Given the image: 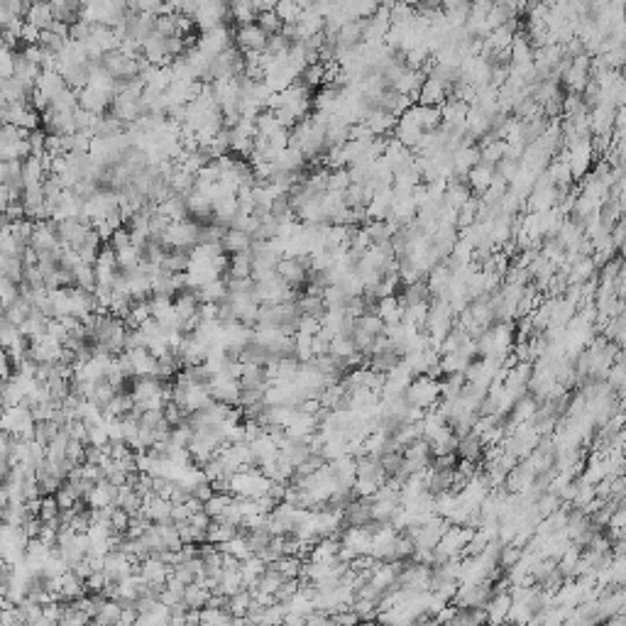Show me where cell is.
<instances>
[{
  "instance_id": "cell-2",
  "label": "cell",
  "mask_w": 626,
  "mask_h": 626,
  "mask_svg": "<svg viewBox=\"0 0 626 626\" xmlns=\"http://www.w3.org/2000/svg\"><path fill=\"white\" fill-rule=\"evenodd\" d=\"M235 44V30L231 25H216L211 30H203L198 34V49L206 51L208 56H218L221 51Z\"/></svg>"
},
{
  "instance_id": "cell-22",
  "label": "cell",
  "mask_w": 626,
  "mask_h": 626,
  "mask_svg": "<svg viewBox=\"0 0 626 626\" xmlns=\"http://www.w3.org/2000/svg\"><path fill=\"white\" fill-rule=\"evenodd\" d=\"M0 157H3V162H10V159H20V162H25L27 157H32V147H30V140H17V142H10V145H0Z\"/></svg>"
},
{
  "instance_id": "cell-28",
  "label": "cell",
  "mask_w": 626,
  "mask_h": 626,
  "mask_svg": "<svg viewBox=\"0 0 626 626\" xmlns=\"http://www.w3.org/2000/svg\"><path fill=\"white\" fill-rule=\"evenodd\" d=\"M120 614H123V610H120V605L116 600H108L106 607L96 614L94 622L96 624H120Z\"/></svg>"
},
{
  "instance_id": "cell-19",
  "label": "cell",
  "mask_w": 626,
  "mask_h": 626,
  "mask_svg": "<svg viewBox=\"0 0 626 626\" xmlns=\"http://www.w3.org/2000/svg\"><path fill=\"white\" fill-rule=\"evenodd\" d=\"M255 123H257V135L260 137H267V140H272L274 135H277V132H281L284 130V125L279 123V118H277V113L274 111H262L260 116L255 118Z\"/></svg>"
},
{
  "instance_id": "cell-33",
  "label": "cell",
  "mask_w": 626,
  "mask_h": 626,
  "mask_svg": "<svg viewBox=\"0 0 626 626\" xmlns=\"http://www.w3.org/2000/svg\"><path fill=\"white\" fill-rule=\"evenodd\" d=\"M130 521H132V516H130L123 507H116V509H113L111 526H113V531H116V533H128Z\"/></svg>"
},
{
  "instance_id": "cell-20",
  "label": "cell",
  "mask_w": 626,
  "mask_h": 626,
  "mask_svg": "<svg viewBox=\"0 0 626 626\" xmlns=\"http://www.w3.org/2000/svg\"><path fill=\"white\" fill-rule=\"evenodd\" d=\"M284 580H286L284 572H281L277 565H267V570L262 572L260 582H257V590L267 595H277V590L284 585Z\"/></svg>"
},
{
  "instance_id": "cell-4",
  "label": "cell",
  "mask_w": 626,
  "mask_h": 626,
  "mask_svg": "<svg viewBox=\"0 0 626 626\" xmlns=\"http://www.w3.org/2000/svg\"><path fill=\"white\" fill-rule=\"evenodd\" d=\"M277 274L291 286V289L298 291V294H303V291H306L308 269L303 267L296 257H281V262L277 264Z\"/></svg>"
},
{
  "instance_id": "cell-13",
  "label": "cell",
  "mask_w": 626,
  "mask_h": 626,
  "mask_svg": "<svg viewBox=\"0 0 626 626\" xmlns=\"http://www.w3.org/2000/svg\"><path fill=\"white\" fill-rule=\"evenodd\" d=\"M140 575L147 580V582H166L171 575V565H166V562L157 560V558H145L142 560V567H140Z\"/></svg>"
},
{
  "instance_id": "cell-30",
  "label": "cell",
  "mask_w": 626,
  "mask_h": 626,
  "mask_svg": "<svg viewBox=\"0 0 626 626\" xmlns=\"http://www.w3.org/2000/svg\"><path fill=\"white\" fill-rule=\"evenodd\" d=\"M231 502H233V495H213V497L208 499V502L203 504V509L208 511V514L213 516V519H218V516H221L223 511L231 507Z\"/></svg>"
},
{
  "instance_id": "cell-12",
  "label": "cell",
  "mask_w": 626,
  "mask_h": 626,
  "mask_svg": "<svg viewBox=\"0 0 626 626\" xmlns=\"http://www.w3.org/2000/svg\"><path fill=\"white\" fill-rule=\"evenodd\" d=\"M296 306H298V311H301V315H313V318H318V320H323V315L328 313V303H325V298L315 296V294H306V291L296 298Z\"/></svg>"
},
{
  "instance_id": "cell-16",
  "label": "cell",
  "mask_w": 626,
  "mask_h": 626,
  "mask_svg": "<svg viewBox=\"0 0 626 626\" xmlns=\"http://www.w3.org/2000/svg\"><path fill=\"white\" fill-rule=\"evenodd\" d=\"M252 243H255V240H252L248 233L235 231V228H231V231L223 235V243L221 245H223V252H226V255H238V252L250 250Z\"/></svg>"
},
{
  "instance_id": "cell-7",
  "label": "cell",
  "mask_w": 626,
  "mask_h": 626,
  "mask_svg": "<svg viewBox=\"0 0 626 626\" xmlns=\"http://www.w3.org/2000/svg\"><path fill=\"white\" fill-rule=\"evenodd\" d=\"M495 176H497V164L482 162V159H480V162L468 171V176H465V179H468L475 196H482V193L490 188V183L495 181Z\"/></svg>"
},
{
  "instance_id": "cell-10",
  "label": "cell",
  "mask_w": 626,
  "mask_h": 626,
  "mask_svg": "<svg viewBox=\"0 0 626 626\" xmlns=\"http://www.w3.org/2000/svg\"><path fill=\"white\" fill-rule=\"evenodd\" d=\"M25 20L30 22V25L39 27V30H49V27L54 25L56 17H54V10H51L49 0H32Z\"/></svg>"
},
{
  "instance_id": "cell-29",
  "label": "cell",
  "mask_w": 626,
  "mask_h": 626,
  "mask_svg": "<svg viewBox=\"0 0 626 626\" xmlns=\"http://www.w3.org/2000/svg\"><path fill=\"white\" fill-rule=\"evenodd\" d=\"M274 565L279 567L281 572H284V577H298L301 575V565H303V558H298V555H284L279 562H274Z\"/></svg>"
},
{
  "instance_id": "cell-36",
  "label": "cell",
  "mask_w": 626,
  "mask_h": 626,
  "mask_svg": "<svg viewBox=\"0 0 626 626\" xmlns=\"http://www.w3.org/2000/svg\"><path fill=\"white\" fill-rule=\"evenodd\" d=\"M69 570H71L79 580H84V582H86V580L91 577V572H94V565H91L89 558H81V560L71 562V565H69Z\"/></svg>"
},
{
  "instance_id": "cell-24",
  "label": "cell",
  "mask_w": 626,
  "mask_h": 626,
  "mask_svg": "<svg viewBox=\"0 0 626 626\" xmlns=\"http://www.w3.org/2000/svg\"><path fill=\"white\" fill-rule=\"evenodd\" d=\"M59 430H61V426H56L51 418H44V421L34 423V440H37V443H42V445H49L51 440L59 435Z\"/></svg>"
},
{
  "instance_id": "cell-31",
  "label": "cell",
  "mask_w": 626,
  "mask_h": 626,
  "mask_svg": "<svg viewBox=\"0 0 626 626\" xmlns=\"http://www.w3.org/2000/svg\"><path fill=\"white\" fill-rule=\"evenodd\" d=\"M59 514H61V507H59V502H56V497L54 495H44L42 497V509H39L42 521L59 519Z\"/></svg>"
},
{
  "instance_id": "cell-8",
  "label": "cell",
  "mask_w": 626,
  "mask_h": 626,
  "mask_svg": "<svg viewBox=\"0 0 626 626\" xmlns=\"http://www.w3.org/2000/svg\"><path fill=\"white\" fill-rule=\"evenodd\" d=\"M448 99H450V89H448L440 79L426 76L421 91H418V101L416 103H423V106H443Z\"/></svg>"
},
{
  "instance_id": "cell-18",
  "label": "cell",
  "mask_w": 626,
  "mask_h": 626,
  "mask_svg": "<svg viewBox=\"0 0 626 626\" xmlns=\"http://www.w3.org/2000/svg\"><path fill=\"white\" fill-rule=\"evenodd\" d=\"M252 600H255V592H252L250 587H240L238 592L228 597V605L226 610L233 614V617H245L252 605Z\"/></svg>"
},
{
  "instance_id": "cell-14",
  "label": "cell",
  "mask_w": 626,
  "mask_h": 626,
  "mask_svg": "<svg viewBox=\"0 0 626 626\" xmlns=\"http://www.w3.org/2000/svg\"><path fill=\"white\" fill-rule=\"evenodd\" d=\"M257 15H260V10L252 5V0H233L231 3V20L235 22V27L252 25V22H257Z\"/></svg>"
},
{
  "instance_id": "cell-25",
  "label": "cell",
  "mask_w": 626,
  "mask_h": 626,
  "mask_svg": "<svg viewBox=\"0 0 626 626\" xmlns=\"http://www.w3.org/2000/svg\"><path fill=\"white\" fill-rule=\"evenodd\" d=\"M71 37H66V34H61V32H56V30H42V37H39V44H42L44 49H49V51H54V54H59L61 49L66 47V42Z\"/></svg>"
},
{
  "instance_id": "cell-1",
  "label": "cell",
  "mask_w": 626,
  "mask_h": 626,
  "mask_svg": "<svg viewBox=\"0 0 626 626\" xmlns=\"http://www.w3.org/2000/svg\"><path fill=\"white\" fill-rule=\"evenodd\" d=\"M406 399L418 409H435V404L440 401V379L428 375L413 377V382L406 389Z\"/></svg>"
},
{
  "instance_id": "cell-26",
  "label": "cell",
  "mask_w": 626,
  "mask_h": 626,
  "mask_svg": "<svg viewBox=\"0 0 626 626\" xmlns=\"http://www.w3.org/2000/svg\"><path fill=\"white\" fill-rule=\"evenodd\" d=\"M257 25L262 27L264 32L272 37V34H279L281 27H284V22H281V17L277 15V10H262L260 15H257Z\"/></svg>"
},
{
  "instance_id": "cell-34",
  "label": "cell",
  "mask_w": 626,
  "mask_h": 626,
  "mask_svg": "<svg viewBox=\"0 0 626 626\" xmlns=\"http://www.w3.org/2000/svg\"><path fill=\"white\" fill-rule=\"evenodd\" d=\"M91 32H94V22L84 20V17H79L76 22H71V39H79V42H86V39L91 37Z\"/></svg>"
},
{
  "instance_id": "cell-6",
  "label": "cell",
  "mask_w": 626,
  "mask_h": 626,
  "mask_svg": "<svg viewBox=\"0 0 626 626\" xmlns=\"http://www.w3.org/2000/svg\"><path fill=\"white\" fill-rule=\"evenodd\" d=\"M79 106L86 108V111H94L103 116V113L111 111L113 106V94L103 89H96V86H86L84 91H79Z\"/></svg>"
},
{
  "instance_id": "cell-5",
  "label": "cell",
  "mask_w": 626,
  "mask_h": 626,
  "mask_svg": "<svg viewBox=\"0 0 626 626\" xmlns=\"http://www.w3.org/2000/svg\"><path fill=\"white\" fill-rule=\"evenodd\" d=\"M394 140H399L404 147H409L416 152L418 145H421V140L426 137V130L421 128V125H416L409 116H401L399 120H396V128L392 132Z\"/></svg>"
},
{
  "instance_id": "cell-21",
  "label": "cell",
  "mask_w": 626,
  "mask_h": 626,
  "mask_svg": "<svg viewBox=\"0 0 626 626\" xmlns=\"http://www.w3.org/2000/svg\"><path fill=\"white\" fill-rule=\"evenodd\" d=\"M164 269H169L171 274H179V272H188L191 267V252L188 250H169L162 262Z\"/></svg>"
},
{
  "instance_id": "cell-37",
  "label": "cell",
  "mask_w": 626,
  "mask_h": 626,
  "mask_svg": "<svg viewBox=\"0 0 626 626\" xmlns=\"http://www.w3.org/2000/svg\"><path fill=\"white\" fill-rule=\"evenodd\" d=\"M252 5H255L257 10H274V5H277V0H252Z\"/></svg>"
},
{
  "instance_id": "cell-32",
  "label": "cell",
  "mask_w": 626,
  "mask_h": 626,
  "mask_svg": "<svg viewBox=\"0 0 626 626\" xmlns=\"http://www.w3.org/2000/svg\"><path fill=\"white\" fill-rule=\"evenodd\" d=\"M108 243H111V248L116 250V252L125 250V248H130V245H132V233H130V228H128V226L118 228V231L113 233V238L108 240Z\"/></svg>"
},
{
  "instance_id": "cell-17",
  "label": "cell",
  "mask_w": 626,
  "mask_h": 626,
  "mask_svg": "<svg viewBox=\"0 0 626 626\" xmlns=\"http://www.w3.org/2000/svg\"><path fill=\"white\" fill-rule=\"evenodd\" d=\"M37 89L44 91V94L54 101L56 96L66 89V81H64V76H61L59 71H42V74H39V79H37Z\"/></svg>"
},
{
  "instance_id": "cell-15",
  "label": "cell",
  "mask_w": 626,
  "mask_h": 626,
  "mask_svg": "<svg viewBox=\"0 0 626 626\" xmlns=\"http://www.w3.org/2000/svg\"><path fill=\"white\" fill-rule=\"evenodd\" d=\"M252 264H255V257H252V248L245 250V252H238V255H231V269H228L226 277L248 279V277H252Z\"/></svg>"
},
{
  "instance_id": "cell-27",
  "label": "cell",
  "mask_w": 626,
  "mask_h": 626,
  "mask_svg": "<svg viewBox=\"0 0 626 626\" xmlns=\"http://www.w3.org/2000/svg\"><path fill=\"white\" fill-rule=\"evenodd\" d=\"M274 10H277V15L281 17V22H298V17H301V5L296 3V0H277V5H274Z\"/></svg>"
},
{
  "instance_id": "cell-11",
  "label": "cell",
  "mask_w": 626,
  "mask_h": 626,
  "mask_svg": "<svg viewBox=\"0 0 626 626\" xmlns=\"http://www.w3.org/2000/svg\"><path fill=\"white\" fill-rule=\"evenodd\" d=\"M159 213H164L169 221H186L188 218V203H186V196L183 193H171L169 198L162 201V203L157 206Z\"/></svg>"
},
{
  "instance_id": "cell-9",
  "label": "cell",
  "mask_w": 626,
  "mask_h": 626,
  "mask_svg": "<svg viewBox=\"0 0 626 626\" xmlns=\"http://www.w3.org/2000/svg\"><path fill=\"white\" fill-rule=\"evenodd\" d=\"M458 458H463V460H473V463H480L482 455H485V440H482V435L478 433V430H470V433H465L458 438Z\"/></svg>"
},
{
  "instance_id": "cell-23",
  "label": "cell",
  "mask_w": 626,
  "mask_h": 626,
  "mask_svg": "<svg viewBox=\"0 0 626 626\" xmlns=\"http://www.w3.org/2000/svg\"><path fill=\"white\" fill-rule=\"evenodd\" d=\"M208 597H211V590H206L201 582H193V585H186L183 602L188 605V610H203V607L208 605Z\"/></svg>"
},
{
  "instance_id": "cell-3",
  "label": "cell",
  "mask_w": 626,
  "mask_h": 626,
  "mask_svg": "<svg viewBox=\"0 0 626 626\" xmlns=\"http://www.w3.org/2000/svg\"><path fill=\"white\" fill-rule=\"evenodd\" d=\"M269 42V34L262 30L257 22L252 25H240L235 27V47H240L248 54V51H264Z\"/></svg>"
},
{
  "instance_id": "cell-35",
  "label": "cell",
  "mask_w": 626,
  "mask_h": 626,
  "mask_svg": "<svg viewBox=\"0 0 626 626\" xmlns=\"http://www.w3.org/2000/svg\"><path fill=\"white\" fill-rule=\"evenodd\" d=\"M269 389H240V406H252L267 399Z\"/></svg>"
}]
</instances>
